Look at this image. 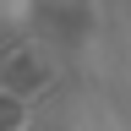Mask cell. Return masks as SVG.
<instances>
[{"label":"cell","mask_w":131,"mask_h":131,"mask_svg":"<svg viewBox=\"0 0 131 131\" xmlns=\"http://www.w3.org/2000/svg\"><path fill=\"white\" fill-rule=\"evenodd\" d=\"M16 126H22V104L6 93V98H0V131H16Z\"/></svg>","instance_id":"6da1fadb"}]
</instances>
